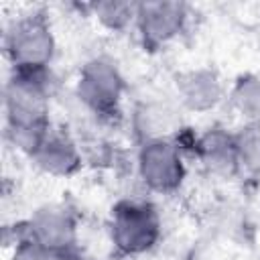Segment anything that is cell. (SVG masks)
Masks as SVG:
<instances>
[{
    "instance_id": "obj_1",
    "label": "cell",
    "mask_w": 260,
    "mask_h": 260,
    "mask_svg": "<svg viewBox=\"0 0 260 260\" xmlns=\"http://www.w3.org/2000/svg\"><path fill=\"white\" fill-rule=\"evenodd\" d=\"M51 87L47 71H12L4 85L6 138L24 154H32L51 128Z\"/></svg>"
},
{
    "instance_id": "obj_2",
    "label": "cell",
    "mask_w": 260,
    "mask_h": 260,
    "mask_svg": "<svg viewBox=\"0 0 260 260\" xmlns=\"http://www.w3.org/2000/svg\"><path fill=\"white\" fill-rule=\"evenodd\" d=\"M55 35L45 12H28L14 18L4 30V53L12 71H49L55 57Z\"/></svg>"
},
{
    "instance_id": "obj_3",
    "label": "cell",
    "mask_w": 260,
    "mask_h": 260,
    "mask_svg": "<svg viewBox=\"0 0 260 260\" xmlns=\"http://www.w3.org/2000/svg\"><path fill=\"white\" fill-rule=\"evenodd\" d=\"M162 234L156 207L148 201L124 199L112 207L110 240L120 256H140L150 252Z\"/></svg>"
},
{
    "instance_id": "obj_4",
    "label": "cell",
    "mask_w": 260,
    "mask_h": 260,
    "mask_svg": "<svg viewBox=\"0 0 260 260\" xmlns=\"http://www.w3.org/2000/svg\"><path fill=\"white\" fill-rule=\"evenodd\" d=\"M126 83L116 65L108 57H93L79 69L75 81L77 100L95 116L110 118L118 112Z\"/></svg>"
},
{
    "instance_id": "obj_5",
    "label": "cell",
    "mask_w": 260,
    "mask_h": 260,
    "mask_svg": "<svg viewBox=\"0 0 260 260\" xmlns=\"http://www.w3.org/2000/svg\"><path fill=\"white\" fill-rule=\"evenodd\" d=\"M136 171L142 185L148 191L160 195L179 191L187 177L181 148L171 138L140 142L136 154Z\"/></svg>"
},
{
    "instance_id": "obj_6",
    "label": "cell",
    "mask_w": 260,
    "mask_h": 260,
    "mask_svg": "<svg viewBox=\"0 0 260 260\" xmlns=\"http://www.w3.org/2000/svg\"><path fill=\"white\" fill-rule=\"evenodd\" d=\"M189 6L185 2H136L134 28L138 30L140 43L148 51H156L173 43L187 26Z\"/></svg>"
},
{
    "instance_id": "obj_7",
    "label": "cell",
    "mask_w": 260,
    "mask_h": 260,
    "mask_svg": "<svg viewBox=\"0 0 260 260\" xmlns=\"http://www.w3.org/2000/svg\"><path fill=\"white\" fill-rule=\"evenodd\" d=\"M22 236L71 258L77 248V219L65 205L49 203L22 221Z\"/></svg>"
},
{
    "instance_id": "obj_8",
    "label": "cell",
    "mask_w": 260,
    "mask_h": 260,
    "mask_svg": "<svg viewBox=\"0 0 260 260\" xmlns=\"http://www.w3.org/2000/svg\"><path fill=\"white\" fill-rule=\"evenodd\" d=\"M28 158L39 171L57 179L73 177L81 169V152L77 142L65 130L49 128Z\"/></svg>"
},
{
    "instance_id": "obj_9",
    "label": "cell",
    "mask_w": 260,
    "mask_h": 260,
    "mask_svg": "<svg viewBox=\"0 0 260 260\" xmlns=\"http://www.w3.org/2000/svg\"><path fill=\"white\" fill-rule=\"evenodd\" d=\"M179 104L189 112H209L223 100L219 75L209 67H197L177 77Z\"/></svg>"
},
{
    "instance_id": "obj_10",
    "label": "cell",
    "mask_w": 260,
    "mask_h": 260,
    "mask_svg": "<svg viewBox=\"0 0 260 260\" xmlns=\"http://www.w3.org/2000/svg\"><path fill=\"white\" fill-rule=\"evenodd\" d=\"M193 152L199 162L213 175L232 177L240 173L234 132L223 128H209L193 140Z\"/></svg>"
},
{
    "instance_id": "obj_11",
    "label": "cell",
    "mask_w": 260,
    "mask_h": 260,
    "mask_svg": "<svg viewBox=\"0 0 260 260\" xmlns=\"http://www.w3.org/2000/svg\"><path fill=\"white\" fill-rule=\"evenodd\" d=\"M181 126L179 112L167 102H144L134 116V128L142 142L169 138Z\"/></svg>"
},
{
    "instance_id": "obj_12",
    "label": "cell",
    "mask_w": 260,
    "mask_h": 260,
    "mask_svg": "<svg viewBox=\"0 0 260 260\" xmlns=\"http://www.w3.org/2000/svg\"><path fill=\"white\" fill-rule=\"evenodd\" d=\"M230 102L246 124H260V75H240L230 91Z\"/></svg>"
},
{
    "instance_id": "obj_13",
    "label": "cell",
    "mask_w": 260,
    "mask_h": 260,
    "mask_svg": "<svg viewBox=\"0 0 260 260\" xmlns=\"http://www.w3.org/2000/svg\"><path fill=\"white\" fill-rule=\"evenodd\" d=\"M93 18L110 32H124L126 28L134 26L136 20V2H118V0H104L93 2L89 6Z\"/></svg>"
},
{
    "instance_id": "obj_14",
    "label": "cell",
    "mask_w": 260,
    "mask_h": 260,
    "mask_svg": "<svg viewBox=\"0 0 260 260\" xmlns=\"http://www.w3.org/2000/svg\"><path fill=\"white\" fill-rule=\"evenodd\" d=\"M236 152L240 171L258 175L260 173V124H244L234 132Z\"/></svg>"
},
{
    "instance_id": "obj_15",
    "label": "cell",
    "mask_w": 260,
    "mask_h": 260,
    "mask_svg": "<svg viewBox=\"0 0 260 260\" xmlns=\"http://www.w3.org/2000/svg\"><path fill=\"white\" fill-rule=\"evenodd\" d=\"M10 260H69V256H63L51 248H45L43 244L22 236L14 248H12V256Z\"/></svg>"
}]
</instances>
